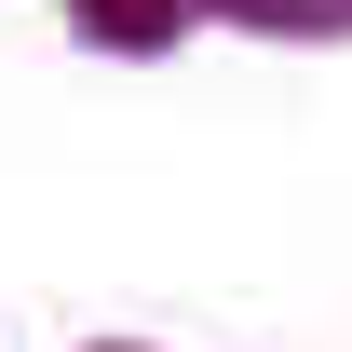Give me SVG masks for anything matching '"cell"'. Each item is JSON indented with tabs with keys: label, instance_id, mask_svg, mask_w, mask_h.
Here are the masks:
<instances>
[{
	"label": "cell",
	"instance_id": "6da1fadb",
	"mask_svg": "<svg viewBox=\"0 0 352 352\" xmlns=\"http://www.w3.org/2000/svg\"><path fill=\"white\" fill-rule=\"evenodd\" d=\"M204 14H217V0H68V28H82L95 54H176Z\"/></svg>",
	"mask_w": 352,
	"mask_h": 352
},
{
	"label": "cell",
	"instance_id": "7a4b0ae2",
	"mask_svg": "<svg viewBox=\"0 0 352 352\" xmlns=\"http://www.w3.org/2000/svg\"><path fill=\"white\" fill-rule=\"evenodd\" d=\"M230 28H258V41H339L352 28V0H217Z\"/></svg>",
	"mask_w": 352,
	"mask_h": 352
},
{
	"label": "cell",
	"instance_id": "3957f363",
	"mask_svg": "<svg viewBox=\"0 0 352 352\" xmlns=\"http://www.w3.org/2000/svg\"><path fill=\"white\" fill-rule=\"evenodd\" d=\"M109 352H135V339H109Z\"/></svg>",
	"mask_w": 352,
	"mask_h": 352
}]
</instances>
